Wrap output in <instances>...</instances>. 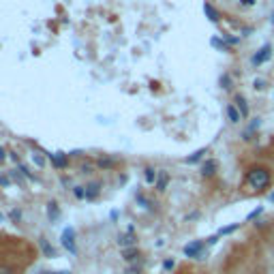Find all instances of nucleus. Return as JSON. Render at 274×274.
<instances>
[{"label": "nucleus", "instance_id": "nucleus-31", "mask_svg": "<svg viewBox=\"0 0 274 274\" xmlns=\"http://www.w3.org/2000/svg\"><path fill=\"white\" fill-rule=\"evenodd\" d=\"M206 242H208V244H217V242H219V234H217V236H210Z\"/></svg>", "mask_w": 274, "mask_h": 274}, {"label": "nucleus", "instance_id": "nucleus-36", "mask_svg": "<svg viewBox=\"0 0 274 274\" xmlns=\"http://www.w3.org/2000/svg\"><path fill=\"white\" fill-rule=\"evenodd\" d=\"M5 157H7V152H5V148H3V146H0V163L5 161Z\"/></svg>", "mask_w": 274, "mask_h": 274}, {"label": "nucleus", "instance_id": "nucleus-28", "mask_svg": "<svg viewBox=\"0 0 274 274\" xmlns=\"http://www.w3.org/2000/svg\"><path fill=\"white\" fill-rule=\"evenodd\" d=\"M9 217L13 219V221H19V219H22V212H19V210H11V214H9Z\"/></svg>", "mask_w": 274, "mask_h": 274}, {"label": "nucleus", "instance_id": "nucleus-23", "mask_svg": "<svg viewBox=\"0 0 274 274\" xmlns=\"http://www.w3.org/2000/svg\"><path fill=\"white\" fill-rule=\"evenodd\" d=\"M253 84H255V90H266L268 81H266V79H261V77H257V79L253 81Z\"/></svg>", "mask_w": 274, "mask_h": 274}, {"label": "nucleus", "instance_id": "nucleus-8", "mask_svg": "<svg viewBox=\"0 0 274 274\" xmlns=\"http://www.w3.org/2000/svg\"><path fill=\"white\" fill-rule=\"evenodd\" d=\"M214 174H217V161L208 159L204 165H201V176H204V178H212Z\"/></svg>", "mask_w": 274, "mask_h": 274}, {"label": "nucleus", "instance_id": "nucleus-22", "mask_svg": "<svg viewBox=\"0 0 274 274\" xmlns=\"http://www.w3.org/2000/svg\"><path fill=\"white\" fill-rule=\"evenodd\" d=\"M236 229H238V223L227 225V227H221V229H219V236H227V234H231V231H236Z\"/></svg>", "mask_w": 274, "mask_h": 274}, {"label": "nucleus", "instance_id": "nucleus-15", "mask_svg": "<svg viewBox=\"0 0 274 274\" xmlns=\"http://www.w3.org/2000/svg\"><path fill=\"white\" fill-rule=\"evenodd\" d=\"M144 176H146V182H148V184H157L159 172H154V167H146V170H144Z\"/></svg>", "mask_w": 274, "mask_h": 274}, {"label": "nucleus", "instance_id": "nucleus-12", "mask_svg": "<svg viewBox=\"0 0 274 274\" xmlns=\"http://www.w3.org/2000/svg\"><path fill=\"white\" fill-rule=\"evenodd\" d=\"M99 193H101V184L99 182H90L86 186V199H97Z\"/></svg>", "mask_w": 274, "mask_h": 274}, {"label": "nucleus", "instance_id": "nucleus-10", "mask_svg": "<svg viewBox=\"0 0 274 274\" xmlns=\"http://www.w3.org/2000/svg\"><path fill=\"white\" fill-rule=\"evenodd\" d=\"M118 244H120L122 248H124V246H133V244H135V236H133V229H129V234H122V236H118Z\"/></svg>", "mask_w": 274, "mask_h": 274}, {"label": "nucleus", "instance_id": "nucleus-20", "mask_svg": "<svg viewBox=\"0 0 274 274\" xmlns=\"http://www.w3.org/2000/svg\"><path fill=\"white\" fill-rule=\"evenodd\" d=\"M221 88L223 90H229L231 88V75H227V73L221 75Z\"/></svg>", "mask_w": 274, "mask_h": 274}, {"label": "nucleus", "instance_id": "nucleus-27", "mask_svg": "<svg viewBox=\"0 0 274 274\" xmlns=\"http://www.w3.org/2000/svg\"><path fill=\"white\" fill-rule=\"evenodd\" d=\"M137 201H139V204H141V206H144V208H150V201H148V199H146L144 195H141V193L137 195Z\"/></svg>", "mask_w": 274, "mask_h": 274}, {"label": "nucleus", "instance_id": "nucleus-4", "mask_svg": "<svg viewBox=\"0 0 274 274\" xmlns=\"http://www.w3.org/2000/svg\"><path fill=\"white\" fill-rule=\"evenodd\" d=\"M62 246L67 248L69 253H77V246H75V229L73 227H67L65 231H62Z\"/></svg>", "mask_w": 274, "mask_h": 274}, {"label": "nucleus", "instance_id": "nucleus-17", "mask_svg": "<svg viewBox=\"0 0 274 274\" xmlns=\"http://www.w3.org/2000/svg\"><path fill=\"white\" fill-rule=\"evenodd\" d=\"M39 244H41L43 253H45L47 257H56V248H54V246H50V244H47V240H43V238H41V240H39Z\"/></svg>", "mask_w": 274, "mask_h": 274}, {"label": "nucleus", "instance_id": "nucleus-1", "mask_svg": "<svg viewBox=\"0 0 274 274\" xmlns=\"http://www.w3.org/2000/svg\"><path fill=\"white\" fill-rule=\"evenodd\" d=\"M244 184L251 193H264L272 186V172L266 165H251L244 174Z\"/></svg>", "mask_w": 274, "mask_h": 274}, {"label": "nucleus", "instance_id": "nucleus-6", "mask_svg": "<svg viewBox=\"0 0 274 274\" xmlns=\"http://www.w3.org/2000/svg\"><path fill=\"white\" fill-rule=\"evenodd\" d=\"M225 112H227V118H229V122H231V124H238V122L242 120V114L238 112V107H236L234 103H229L227 107H225Z\"/></svg>", "mask_w": 274, "mask_h": 274}, {"label": "nucleus", "instance_id": "nucleus-11", "mask_svg": "<svg viewBox=\"0 0 274 274\" xmlns=\"http://www.w3.org/2000/svg\"><path fill=\"white\" fill-rule=\"evenodd\" d=\"M204 13H206V17H208L210 22H214V24H217V22L221 19V13H219V11L214 9L210 3H206V5H204Z\"/></svg>", "mask_w": 274, "mask_h": 274}, {"label": "nucleus", "instance_id": "nucleus-39", "mask_svg": "<svg viewBox=\"0 0 274 274\" xmlns=\"http://www.w3.org/2000/svg\"><path fill=\"white\" fill-rule=\"evenodd\" d=\"M270 22H272V26H274V13H272V19H270Z\"/></svg>", "mask_w": 274, "mask_h": 274}, {"label": "nucleus", "instance_id": "nucleus-14", "mask_svg": "<svg viewBox=\"0 0 274 274\" xmlns=\"http://www.w3.org/2000/svg\"><path fill=\"white\" fill-rule=\"evenodd\" d=\"M97 167H101V170H112V167H116V159L103 157V159L97 161Z\"/></svg>", "mask_w": 274, "mask_h": 274}, {"label": "nucleus", "instance_id": "nucleus-33", "mask_svg": "<svg viewBox=\"0 0 274 274\" xmlns=\"http://www.w3.org/2000/svg\"><path fill=\"white\" fill-rule=\"evenodd\" d=\"M225 43H227V45H236L238 39H236V37H225Z\"/></svg>", "mask_w": 274, "mask_h": 274}, {"label": "nucleus", "instance_id": "nucleus-26", "mask_svg": "<svg viewBox=\"0 0 274 274\" xmlns=\"http://www.w3.org/2000/svg\"><path fill=\"white\" fill-rule=\"evenodd\" d=\"M174 266H176V264H174V259H165V261H163V270H165V272L174 270Z\"/></svg>", "mask_w": 274, "mask_h": 274}, {"label": "nucleus", "instance_id": "nucleus-16", "mask_svg": "<svg viewBox=\"0 0 274 274\" xmlns=\"http://www.w3.org/2000/svg\"><path fill=\"white\" fill-rule=\"evenodd\" d=\"M210 45H212V47H217V50H221V52H227V50H229V45L225 43L223 39H217V37H212V39H210Z\"/></svg>", "mask_w": 274, "mask_h": 274}, {"label": "nucleus", "instance_id": "nucleus-13", "mask_svg": "<svg viewBox=\"0 0 274 274\" xmlns=\"http://www.w3.org/2000/svg\"><path fill=\"white\" fill-rule=\"evenodd\" d=\"M208 152V148H201V150H197V152H193L191 157H186L184 159V163H188V165H193V163H197V161H201L204 159V154Z\"/></svg>", "mask_w": 274, "mask_h": 274}, {"label": "nucleus", "instance_id": "nucleus-21", "mask_svg": "<svg viewBox=\"0 0 274 274\" xmlns=\"http://www.w3.org/2000/svg\"><path fill=\"white\" fill-rule=\"evenodd\" d=\"M47 214H50V219H58V214H60V210H58V206L56 204H50V208H47Z\"/></svg>", "mask_w": 274, "mask_h": 274}, {"label": "nucleus", "instance_id": "nucleus-29", "mask_svg": "<svg viewBox=\"0 0 274 274\" xmlns=\"http://www.w3.org/2000/svg\"><path fill=\"white\" fill-rule=\"evenodd\" d=\"M11 184V178L9 176H0V186H9Z\"/></svg>", "mask_w": 274, "mask_h": 274}, {"label": "nucleus", "instance_id": "nucleus-40", "mask_svg": "<svg viewBox=\"0 0 274 274\" xmlns=\"http://www.w3.org/2000/svg\"><path fill=\"white\" fill-rule=\"evenodd\" d=\"M3 219H5V217H3V214H0V223H3Z\"/></svg>", "mask_w": 274, "mask_h": 274}, {"label": "nucleus", "instance_id": "nucleus-35", "mask_svg": "<svg viewBox=\"0 0 274 274\" xmlns=\"http://www.w3.org/2000/svg\"><path fill=\"white\" fill-rule=\"evenodd\" d=\"M90 170H92V165H81V172H84V174H90Z\"/></svg>", "mask_w": 274, "mask_h": 274}, {"label": "nucleus", "instance_id": "nucleus-24", "mask_svg": "<svg viewBox=\"0 0 274 274\" xmlns=\"http://www.w3.org/2000/svg\"><path fill=\"white\" fill-rule=\"evenodd\" d=\"M17 167H19V172H22V176H26V178H28V180H34V176L30 174V170L26 167V165H22V163H19V165H17Z\"/></svg>", "mask_w": 274, "mask_h": 274}, {"label": "nucleus", "instance_id": "nucleus-7", "mask_svg": "<svg viewBox=\"0 0 274 274\" xmlns=\"http://www.w3.org/2000/svg\"><path fill=\"white\" fill-rule=\"evenodd\" d=\"M50 159H52V163H54V167H58V170H65L67 165H69V159H67V154H62V152L50 154Z\"/></svg>", "mask_w": 274, "mask_h": 274}, {"label": "nucleus", "instance_id": "nucleus-32", "mask_svg": "<svg viewBox=\"0 0 274 274\" xmlns=\"http://www.w3.org/2000/svg\"><path fill=\"white\" fill-rule=\"evenodd\" d=\"M11 178H13V180H17V182H22V174H19V172H11Z\"/></svg>", "mask_w": 274, "mask_h": 274}, {"label": "nucleus", "instance_id": "nucleus-38", "mask_svg": "<svg viewBox=\"0 0 274 274\" xmlns=\"http://www.w3.org/2000/svg\"><path fill=\"white\" fill-rule=\"evenodd\" d=\"M268 201H272V204H274V193H270V195H268Z\"/></svg>", "mask_w": 274, "mask_h": 274}, {"label": "nucleus", "instance_id": "nucleus-34", "mask_svg": "<svg viewBox=\"0 0 274 274\" xmlns=\"http://www.w3.org/2000/svg\"><path fill=\"white\" fill-rule=\"evenodd\" d=\"M240 5H242V7H253L255 0H240Z\"/></svg>", "mask_w": 274, "mask_h": 274}, {"label": "nucleus", "instance_id": "nucleus-37", "mask_svg": "<svg viewBox=\"0 0 274 274\" xmlns=\"http://www.w3.org/2000/svg\"><path fill=\"white\" fill-rule=\"evenodd\" d=\"M45 274H71V272H45Z\"/></svg>", "mask_w": 274, "mask_h": 274}, {"label": "nucleus", "instance_id": "nucleus-2", "mask_svg": "<svg viewBox=\"0 0 274 274\" xmlns=\"http://www.w3.org/2000/svg\"><path fill=\"white\" fill-rule=\"evenodd\" d=\"M272 54H274V50H272V45H261L259 47V52L257 54H253V58H251V62H253V67H261L264 62H268L270 58H272Z\"/></svg>", "mask_w": 274, "mask_h": 274}, {"label": "nucleus", "instance_id": "nucleus-18", "mask_svg": "<svg viewBox=\"0 0 274 274\" xmlns=\"http://www.w3.org/2000/svg\"><path fill=\"white\" fill-rule=\"evenodd\" d=\"M122 255H124L127 261H135V259L139 257V251H137V248H124V253H122Z\"/></svg>", "mask_w": 274, "mask_h": 274}, {"label": "nucleus", "instance_id": "nucleus-5", "mask_svg": "<svg viewBox=\"0 0 274 274\" xmlns=\"http://www.w3.org/2000/svg\"><path fill=\"white\" fill-rule=\"evenodd\" d=\"M234 105L238 107V112L242 114V118H248V103H246V99L242 97V94H236V97H234Z\"/></svg>", "mask_w": 274, "mask_h": 274}, {"label": "nucleus", "instance_id": "nucleus-3", "mask_svg": "<svg viewBox=\"0 0 274 274\" xmlns=\"http://www.w3.org/2000/svg\"><path fill=\"white\" fill-rule=\"evenodd\" d=\"M204 242L201 240H193V242H188L186 246H184V255L186 257H193V259H201L204 257Z\"/></svg>", "mask_w": 274, "mask_h": 274}, {"label": "nucleus", "instance_id": "nucleus-30", "mask_svg": "<svg viewBox=\"0 0 274 274\" xmlns=\"http://www.w3.org/2000/svg\"><path fill=\"white\" fill-rule=\"evenodd\" d=\"M32 159H34V163H37L39 167H43V159L39 157V154H32Z\"/></svg>", "mask_w": 274, "mask_h": 274}, {"label": "nucleus", "instance_id": "nucleus-9", "mask_svg": "<svg viewBox=\"0 0 274 274\" xmlns=\"http://www.w3.org/2000/svg\"><path fill=\"white\" fill-rule=\"evenodd\" d=\"M167 184H170V174L167 172H159L157 184H154V186H157V191H159V193H163V191L167 188Z\"/></svg>", "mask_w": 274, "mask_h": 274}, {"label": "nucleus", "instance_id": "nucleus-25", "mask_svg": "<svg viewBox=\"0 0 274 274\" xmlns=\"http://www.w3.org/2000/svg\"><path fill=\"white\" fill-rule=\"evenodd\" d=\"M73 195H75L77 199H86V191H84V186H75Z\"/></svg>", "mask_w": 274, "mask_h": 274}, {"label": "nucleus", "instance_id": "nucleus-19", "mask_svg": "<svg viewBox=\"0 0 274 274\" xmlns=\"http://www.w3.org/2000/svg\"><path fill=\"white\" fill-rule=\"evenodd\" d=\"M261 212H264V206H257L253 212H248V214H246V221H248V223H251V221H255Z\"/></svg>", "mask_w": 274, "mask_h": 274}]
</instances>
